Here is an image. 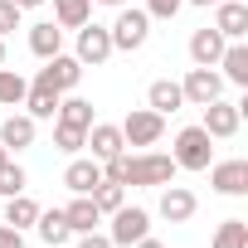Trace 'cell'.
<instances>
[{"label": "cell", "instance_id": "30bf717a", "mask_svg": "<svg viewBox=\"0 0 248 248\" xmlns=\"http://www.w3.org/2000/svg\"><path fill=\"white\" fill-rule=\"evenodd\" d=\"M161 219L166 224H190L195 219V209H200V200H195V190L190 185H161Z\"/></svg>", "mask_w": 248, "mask_h": 248}, {"label": "cell", "instance_id": "44dd1931", "mask_svg": "<svg viewBox=\"0 0 248 248\" xmlns=\"http://www.w3.org/2000/svg\"><path fill=\"white\" fill-rule=\"evenodd\" d=\"M63 214H68V229H73V233H93V229L102 224V214H97L93 195H73V200L63 204Z\"/></svg>", "mask_w": 248, "mask_h": 248}, {"label": "cell", "instance_id": "7a4b0ae2", "mask_svg": "<svg viewBox=\"0 0 248 248\" xmlns=\"http://www.w3.org/2000/svg\"><path fill=\"white\" fill-rule=\"evenodd\" d=\"M107 34H112V49H117V54H137V49L151 39V15L137 10V5H122L117 20L107 25Z\"/></svg>", "mask_w": 248, "mask_h": 248}, {"label": "cell", "instance_id": "52a82bcc", "mask_svg": "<svg viewBox=\"0 0 248 248\" xmlns=\"http://www.w3.org/2000/svg\"><path fill=\"white\" fill-rule=\"evenodd\" d=\"M200 112H204V122H200V127H204L214 141H229V137H238V122H243L238 102H224V97H214V102H204Z\"/></svg>", "mask_w": 248, "mask_h": 248}, {"label": "cell", "instance_id": "cb8c5ba5", "mask_svg": "<svg viewBox=\"0 0 248 248\" xmlns=\"http://www.w3.org/2000/svg\"><path fill=\"white\" fill-rule=\"evenodd\" d=\"M34 219H39V204H34L30 195H10V200H5V224H10V229L25 233V229H34Z\"/></svg>", "mask_w": 248, "mask_h": 248}, {"label": "cell", "instance_id": "8d00e7d4", "mask_svg": "<svg viewBox=\"0 0 248 248\" xmlns=\"http://www.w3.org/2000/svg\"><path fill=\"white\" fill-rule=\"evenodd\" d=\"M185 5H204V10H209V5H219V0H185Z\"/></svg>", "mask_w": 248, "mask_h": 248}, {"label": "cell", "instance_id": "83f0119b", "mask_svg": "<svg viewBox=\"0 0 248 248\" xmlns=\"http://www.w3.org/2000/svg\"><path fill=\"white\" fill-rule=\"evenodd\" d=\"M25 185H30V175H25V166H15V156L0 166V200H10V195H25Z\"/></svg>", "mask_w": 248, "mask_h": 248}, {"label": "cell", "instance_id": "ac0fdd59", "mask_svg": "<svg viewBox=\"0 0 248 248\" xmlns=\"http://www.w3.org/2000/svg\"><path fill=\"white\" fill-rule=\"evenodd\" d=\"M34 233L44 238V248H63V243L73 238V229H68V214H63V209H39Z\"/></svg>", "mask_w": 248, "mask_h": 248}, {"label": "cell", "instance_id": "9c48e42d", "mask_svg": "<svg viewBox=\"0 0 248 248\" xmlns=\"http://www.w3.org/2000/svg\"><path fill=\"white\" fill-rule=\"evenodd\" d=\"M209 185L229 200L248 195V161H238V156L233 161H209Z\"/></svg>", "mask_w": 248, "mask_h": 248}, {"label": "cell", "instance_id": "d6a6232c", "mask_svg": "<svg viewBox=\"0 0 248 248\" xmlns=\"http://www.w3.org/2000/svg\"><path fill=\"white\" fill-rule=\"evenodd\" d=\"M73 238H78V248H112V238L97 233V229H93V233H73Z\"/></svg>", "mask_w": 248, "mask_h": 248}, {"label": "cell", "instance_id": "f546056e", "mask_svg": "<svg viewBox=\"0 0 248 248\" xmlns=\"http://www.w3.org/2000/svg\"><path fill=\"white\" fill-rule=\"evenodd\" d=\"M20 5H15V0H0V39H5V34H15L20 30Z\"/></svg>", "mask_w": 248, "mask_h": 248}, {"label": "cell", "instance_id": "3957f363", "mask_svg": "<svg viewBox=\"0 0 248 248\" xmlns=\"http://www.w3.org/2000/svg\"><path fill=\"white\" fill-rule=\"evenodd\" d=\"M117 127H122V141H127V146L151 151V146L166 137V117H161V112H151V107H132L127 117L117 122Z\"/></svg>", "mask_w": 248, "mask_h": 248}, {"label": "cell", "instance_id": "1f68e13d", "mask_svg": "<svg viewBox=\"0 0 248 248\" xmlns=\"http://www.w3.org/2000/svg\"><path fill=\"white\" fill-rule=\"evenodd\" d=\"M0 248H25V233H20V229H10L5 219H0Z\"/></svg>", "mask_w": 248, "mask_h": 248}, {"label": "cell", "instance_id": "74e56055", "mask_svg": "<svg viewBox=\"0 0 248 248\" xmlns=\"http://www.w3.org/2000/svg\"><path fill=\"white\" fill-rule=\"evenodd\" d=\"M5 161H10V151H5V146H0V166H5Z\"/></svg>", "mask_w": 248, "mask_h": 248}, {"label": "cell", "instance_id": "4dcf8cb0", "mask_svg": "<svg viewBox=\"0 0 248 248\" xmlns=\"http://www.w3.org/2000/svg\"><path fill=\"white\" fill-rule=\"evenodd\" d=\"M180 5H185V0H146L141 10H146L151 20H175V15H180Z\"/></svg>", "mask_w": 248, "mask_h": 248}, {"label": "cell", "instance_id": "ffe728a7", "mask_svg": "<svg viewBox=\"0 0 248 248\" xmlns=\"http://www.w3.org/2000/svg\"><path fill=\"white\" fill-rule=\"evenodd\" d=\"M146 107H151V112H161V117L180 112V107H185V97H180V83H175V78H156V83L146 88Z\"/></svg>", "mask_w": 248, "mask_h": 248}, {"label": "cell", "instance_id": "8fae6325", "mask_svg": "<svg viewBox=\"0 0 248 248\" xmlns=\"http://www.w3.org/2000/svg\"><path fill=\"white\" fill-rule=\"evenodd\" d=\"M34 137H39V122H34L30 112H10L5 122H0V146H5L10 156H15V151H30Z\"/></svg>", "mask_w": 248, "mask_h": 248}, {"label": "cell", "instance_id": "484cf974", "mask_svg": "<svg viewBox=\"0 0 248 248\" xmlns=\"http://www.w3.org/2000/svg\"><path fill=\"white\" fill-rule=\"evenodd\" d=\"M54 146L63 156H78L88 146V127H68V122H54Z\"/></svg>", "mask_w": 248, "mask_h": 248}, {"label": "cell", "instance_id": "277c9868", "mask_svg": "<svg viewBox=\"0 0 248 248\" xmlns=\"http://www.w3.org/2000/svg\"><path fill=\"white\" fill-rule=\"evenodd\" d=\"M117 49H112V34H107V25H78V44H73V59L83 63V68H102L107 59H112Z\"/></svg>", "mask_w": 248, "mask_h": 248}, {"label": "cell", "instance_id": "d6986e66", "mask_svg": "<svg viewBox=\"0 0 248 248\" xmlns=\"http://www.w3.org/2000/svg\"><path fill=\"white\" fill-rule=\"evenodd\" d=\"M30 54H34V59H54V54H63V30H59L54 20L30 25Z\"/></svg>", "mask_w": 248, "mask_h": 248}, {"label": "cell", "instance_id": "2e32d148", "mask_svg": "<svg viewBox=\"0 0 248 248\" xmlns=\"http://www.w3.org/2000/svg\"><path fill=\"white\" fill-rule=\"evenodd\" d=\"M224 44H229V39H224L214 25H204V30H195V34H190V59H195L200 68H214V63H219V54H224Z\"/></svg>", "mask_w": 248, "mask_h": 248}, {"label": "cell", "instance_id": "7c38bea8", "mask_svg": "<svg viewBox=\"0 0 248 248\" xmlns=\"http://www.w3.org/2000/svg\"><path fill=\"white\" fill-rule=\"evenodd\" d=\"M88 151H93V161H112V156H122V151H127L122 127H117V122H93V127H88Z\"/></svg>", "mask_w": 248, "mask_h": 248}, {"label": "cell", "instance_id": "5b68a950", "mask_svg": "<svg viewBox=\"0 0 248 248\" xmlns=\"http://www.w3.org/2000/svg\"><path fill=\"white\" fill-rule=\"evenodd\" d=\"M146 233H151V214H146L141 204H122V209H112V229H107L112 248H132V243L146 238Z\"/></svg>", "mask_w": 248, "mask_h": 248}, {"label": "cell", "instance_id": "f1b7e54d", "mask_svg": "<svg viewBox=\"0 0 248 248\" xmlns=\"http://www.w3.org/2000/svg\"><path fill=\"white\" fill-rule=\"evenodd\" d=\"M93 204H97V214H112V209H122V204H127V185H112V180H102V185L93 190Z\"/></svg>", "mask_w": 248, "mask_h": 248}, {"label": "cell", "instance_id": "f35d334b", "mask_svg": "<svg viewBox=\"0 0 248 248\" xmlns=\"http://www.w3.org/2000/svg\"><path fill=\"white\" fill-rule=\"evenodd\" d=\"M0 63H5V39H0Z\"/></svg>", "mask_w": 248, "mask_h": 248}, {"label": "cell", "instance_id": "d590c367", "mask_svg": "<svg viewBox=\"0 0 248 248\" xmlns=\"http://www.w3.org/2000/svg\"><path fill=\"white\" fill-rule=\"evenodd\" d=\"M20 10H39V5H49V0H15Z\"/></svg>", "mask_w": 248, "mask_h": 248}, {"label": "cell", "instance_id": "e575fe53", "mask_svg": "<svg viewBox=\"0 0 248 248\" xmlns=\"http://www.w3.org/2000/svg\"><path fill=\"white\" fill-rule=\"evenodd\" d=\"M93 5H107V10H122V5H132V0H93Z\"/></svg>", "mask_w": 248, "mask_h": 248}, {"label": "cell", "instance_id": "e0dca14e", "mask_svg": "<svg viewBox=\"0 0 248 248\" xmlns=\"http://www.w3.org/2000/svg\"><path fill=\"white\" fill-rule=\"evenodd\" d=\"M59 97H63L59 88H49V83H30V88H25V102H20V107H25V112H30L34 122H54V112H59Z\"/></svg>", "mask_w": 248, "mask_h": 248}, {"label": "cell", "instance_id": "4fadbf2b", "mask_svg": "<svg viewBox=\"0 0 248 248\" xmlns=\"http://www.w3.org/2000/svg\"><path fill=\"white\" fill-rule=\"evenodd\" d=\"M214 30L224 39H248V0H219L214 5Z\"/></svg>", "mask_w": 248, "mask_h": 248}, {"label": "cell", "instance_id": "5bb4252c", "mask_svg": "<svg viewBox=\"0 0 248 248\" xmlns=\"http://www.w3.org/2000/svg\"><path fill=\"white\" fill-rule=\"evenodd\" d=\"M214 68H219V78H224V83H233V88H248V44H243V39H229Z\"/></svg>", "mask_w": 248, "mask_h": 248}, {"label": "cell", "instance_id": "4316f807", "mask_svg": "<svg viewBox=\"0 0 248 248\" xmlns=\"http://www.w3.org/2000/svg\"><path fill=\"white\" fill-rule=\"evenodd\" d=\"M25 78L15 73V68H5V63H0V107H20L25 102Z\"/></svg>", "mask_w": 248, "mask_h": 248}, {"label": "cell", "instance_id": "ba28073f", "mask_svg": "<svg viewBox=\"0 0 248 248\" xmlns=\"http://www.w3.org/2000/svg\"><path fill=\"white\" fill-rule=\"evenodd\" d=\"M34 83H49V88H59V93H73V88L83 83V63H78L73 54H54V59H44V68L34 73Z\"/></svg>", "mask_w": 248, "mask_h": 248}, {"label": "cell", "instance_id": "6da1fadb", "mask_svg": "<svg viewBox=\"0 0 248 248\" xmlns=\"http://www.w3.org/2000/svg\"><path fill=\"white\" fill-rule=\"evenodd\" d=\"M170 161L175 170H209L214 161V137L204 127H180L175 132V146H170Z\"/></svg>", "mask_w": 248, "mask_h": 248}, {"label": "cell", "instance_id": "8992f818", "mask_svg": "<svg viewBox=\"0 0 248 248\" xmlns=\"http://www.w3.org/2000/svg\"><path fill=\"white\" fill-rule=\"evenodd\" d=\"M180 97L190 102V107H204V102H214V97H224V78H219V68H190L185 78H180Z\"/></svg>", "mask_w": 248, "mask_h": 248}, {"label": "cell", "instance_id": "7402d4cb", "mask_svg": "<svg viewBox=\"0 0 248 248\" xmlns=\"http://www.w3.org/2000/svg\"><path fill=\"white\" fill-rule=\"evenodd\" d=\"M54 122H68V127H93V102L88 97H73V93H63L59 97V112H54Z\"/></svg>", "mask_w": 248, "mask_h": 248}, {"label": "cell", "instance_id": "d4e9b609", "mask_svg": "<svg viewBox=\"0 0 248 248\" xmlns=\"http://www.w3.org/2000/svg\"><path fill=\"white\" fill-rule=\"evenodd\" d=\"M209 248H248V219H224L214 229Z\"/></svg>", "mask_w": 248, "mask_h": 248}, {"label": "cell", "instance_id": "9a60e30c", "mask_svg": "<svg viewBox=\"0 0 248 248\" xmlns=\"http://www.w3.org/2000/svg\"><path fill=\"white\" fill-rule=\"evenodd\" d=\"M63 185H68L73 195H93V190L102 185V161H93V156H73L68 170H63Z\"/></svg>", "mask_w": 248, "mask_h": 248}, {"label": "cell", "instance_id": "836d02e7", "mask_svg": "<svg viewBox=\"0 0 248 248\" xmlns=\"http://www.w3.org/2000/svg\"><path fill=\"white\" fill-rule=\"evenodd\" d=\"M132 248H166V243H161V238H151V233H146V238H137V243H132Z\"/></svg>", "mask_w": 248, "mask_h": 248}, {"label": "cell", "instance_id": "603a6c76", "mask_svg": "<svg viewBox=\"0 0 248 248\" xmlns=\"http://www.w3.org/2000/svg\"><path fill=\"white\" fill-rule=\"evenodd\" d=\"M93 20V0H54V25L59 30H78Z\"/></svg>", "mask_w": 248, "mask_h": 248}]
</instances>
